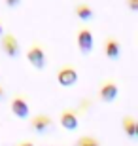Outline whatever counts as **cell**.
Wrapping results in <instances>:
<instances>
[{"instance_id": "cell-1", "label": "cell", "mask_w": 138, "mask_h": 146, "mask_svg": "<svg viewBox=\"0 0 138 146\" xmlns=\"http://www.w3.org/2000/svg\"><path fill=\"white\" fill-rule=\"evenodd\" d=\"M27 61L30 63L34 68L38 70H42L44 66L48 65V57H46V51L42 49V46H38V44H32L30 48L27 49Z\"/></svg>"}, {"instance_id": "cell-2", "label": "cell", "mask_w": 138, "mask_h": 146, "mask_svg": "<svg viewBox=\"0 0 138 146\" xmlns=\"http://www.w3.org/2000/svg\"><path fill=\"white\" fill-rule=\"evenodd\" d=\"M10 108H11V114H13L15 118H21V119L28 118V112H30L27 99L23 97V95H19V93H15V95L11 97V101H10Z\"/></svg>"}, {"instance_id": "cell-3", "label": "cell", "mask_w": 138, "mask_h": 146, "mask_svg": "<svg viewBox=\"0 0 138 146\" xmlns=\"http://www.w3.org/2000/svg\"><path fill=\"white\" fill-rule=\"evenodd\" d=\"M76 44H78V49L81 53H91L93 51V44H95V38H93V33H91L87 27L80 29L78 31V36H76Z\"/></svg>"}, {"instance_id": "cell-4", "label": "cell", "mask_w": 138, "mask_h": 146, "mask_svg": "<svg viewBox=\"0 0 138 146\" xmlns=\"http://www.w3.org/2000/svg\"><path fill=\"white\" fill-rule=\"evenodd\" d=\"M117 93H119V87L114 80H104L98 87V99H100L102 103H112V101H116Z\"/></svg>"}, {"instance_id": "cell-5", "label": "cell", "mask_w": 138, "mask_h": 146, "mask_svg": "<svg viewBox=\"0 0 138 146\" xmlns=\"http://www.w3.org/2000/svg\"><path fill=\"white\" fill-rule=\"evenodd\" d=\"M78 82V70L74 66H61L57 70V84L63 87H72Z\"/></svg>"}, {"instance_id": "cell-6", "label": "cell", "mask_w": 138, "mask_h": 146, "mask_svg": "<svg viewBox=\"0 0 138 146\" xmlns=\"http://www.w3.org/2000/svg\"><path fill=\"white\" fill-rule=\"evenodd\" d=\"M51 125H53V119L49 118L48 114H36V116H32L28 127H30L34 133H40V135H42V133L51 129Z\"/></svg>"}, {"instance_id": "cell-7", "label": "cell", "mask_w": 138, "mask_h": 146, "mask_svg": "<svg viewBox=\"0 0 138 146\" xmlns=\"http://www.w3.org/2000/svg\"><path fill=\"white\" fill-rule=\"evenodd\" d=\"M2 40H0V48L8 57H17L19 55V42L13 34H2Z\"/></svg>"}, {"instance_id": "cell-8", "label": "cell", "mask_w": 138, "mask_h": 146, "mask_svg": "<svg viewBox=\"0 0 138 146\" xmlns=\"http://www.w3.org/2000/svg\"><path fill=\"white\" fill-rule=\"evenodd\" d=\"M59 121H61V125L64 129H68V131L78 129V125H80V118H78V114L74 110H63L61 116H59Z\"/></svg>"}, {"instance_id": "cell-9", "label": "cell", "mask_w": 138, "mask_h": 146, "mask_svg": "<svg viewBox=\"0 0 138 146\" xmlns=\"http://www.w3.org/2000/svg\"><path fill=\"white\" fill-rule=\"evenodd\" d=\"M102 49H104V55H106L108 59H117L119 57V51H121L117 38H114V36H108L104 40V48Z\"/></svg>"}, {"instance_id": "cell-10", "label": "cell", "mask_w": 138, "mask_h": 146, "mask_svg": "<svg viewBox=\"0 0 138 146\" xmlns=\"http://www.w3.org/2000/svg\"><path fill=\"white\" fill-rule=\"evenodd\" d=\"M121 129L125 131V135H127L129 139H136V135H138L136 119H134L133 116H123V119H121Z\"/></svg>"}, {"instance_id": "cell-11", "label": "cell", "mask_w": 138, "mask_h": 146, "mask_svg": "<svg viewBox=\"0 0 138 146\" xmlns=\"http://www.w3.org/2000/svg\"><path fill=\"white\" fill-rule=\"evenodd\" d=\"M74 13L78 15V19H81V21H91V19L95 17L93 8L87 6V4H76L74 6Z\"/></svg>"}, {"instance_id": "cell-12", "label": "cell", "mask_w": 138, "mask_h": 146, "mask_svg": "<svg viewBox=\"0 0 138 146\" xmlns=\"http://www.w3.org/2000/svg\"><path fill=\"white\" fill-rule=\"evenodd\" d=\"M78 146H100V142H98L96 137L85 135V137H81L80 141H78Z\"/></svg>"}, {"instance_id": "cell-13", "label": "cell", "mask_w": 138, "mask_h": 146, "mask_svg": "<svg viewBox=\"0 0 138 146\" xmlns=\"http://www.w3.org/2000/svg\"><path fill=\"white\" fill-rule=\"evenodd\" d=\"M129 8H131V11H138V0H127Z\"/></svg>"}, {"instance_id": "cell-14", "label": "cell", "mask_w": 138, "mask_h": 146, "mask_svg": "<svg viewBox=\"0 0 138 146\" xmlns=\"http://www.w3.org/2000/svg\"><path fill=\"white\" fill-rule=\"evenodd\" d=\"M19 4H21V0H6V6H10V8H15Z\"/></svg>"}, {"instance_id": "cell-15", "label": "cell", "mask_w": 138, "mask_h": 146, "mask_svg": "<svg viewBox=\"0 0 138 146\" xmlns=\"http://www.w3.org/2000/svg\"><path fill=\"white\" fill-rule=\"evenodd\" d=\"M17 146H36V144H34L32 141H23V142H19Z\"/></svg>"}, {"instance_id": "cell-16", "label": "cell", "mask_w": 138, "mask_h": 146, "mask_svg": "<svg viewBox=\"0 0 138 146\" xmlns=\"http://www.w3.org/2000/svg\"><path fill=\"white\" fill-rule=\"evenodd\" d=\"M4 95H6V89H4V86L0 84V99H4Z\"/></svg>"}, {"instance_id": "cell-17", "label": "cell", "mask_w": 138, "mask_h": 146, "mask_svg": "<svg viewBox=\"0 0 138 146\" xmlns=\"http://www.w3.org/2000/svg\"><path fill=\"white\" fill-rule=\"evenodd\" d=\"M2 34H4V27H2V25H0V36H2Z\"/></svg>"}]
</instances>
